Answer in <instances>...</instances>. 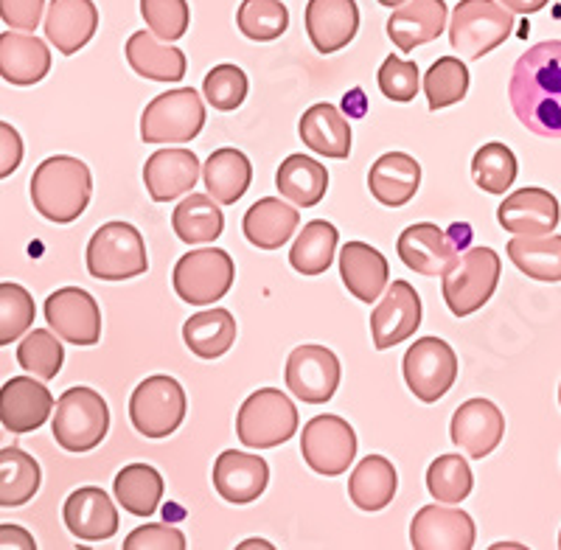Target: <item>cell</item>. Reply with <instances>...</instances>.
<instances>
[{
    "mask_svg": "<svg viewBox=\"0 0 561 550\" xmlns=\"http://www.w3.org/2000/svg\"><path fill=\"white\" fill-rule=\"evenodd\" d=\"M115 500L135 517H149L163 500V478L149 463H129L115 474Z\"/></svg>",
    "mask_w": 561,
    "mask_h": 550,
    "instance_id": "38",
    "label": "cell"
},
{
    "mask_svg": "<svg viewBox=\"0 0 561 550\" xmlns=\"http://www.w3.org/2000/svg\"><path fill=\"white\" fill-rule=\"evenodd\" d=\"M559 402H561V385H559Z\"/></svg>",
    "mask_w": 561,
    "mask_h": 550,
    "instance_id": "58",
    "label": "cell"
},
{
    "mask_svg": "<svg viewBox=\"0 0 561 550\" xmlns=\"http://www.w3.org/2000/svg\"><path fill=\"white\" fill-rule=\"evenodd\" d=\"M300 452L314 472L337 478L357 458V435L345 419L314 416L304 424Z\"/></svg>",
    "mask_w": 561,
    "mask_h": 550,
    "instance_id": "12",
    "label": "cell"
},
{
    "mask_svg": "<svg viewBox=\"0 0 561 550\" xmlns=\"http://www.w3.org/2000/svg\"><path fill=\"white\" fill-rule=\"evenodd\" d=\"M23 163V138L12 124L0 122V180L18 172Z\"/></svg>",
    "mask_w": 561,
    "mask_h": 550,
    "instance_id": "53",
    "label": "cell"
},
{
    "mask_svg": "<svg viewBox=\"0 0 561 550\" xmlns=\"http://www.w3.org/2000/svg\"><path fill=\"white\" fill-rule=\"evenodd\" d=\"M205 99L214 104V110H239L248 99V73L239 65H217L214 71H208L203 82Z\"/></svg>",
    "mask_w": 561,
    "mask_h": 550,
    "instance_id": "49",
    "label": "cell"
},
{
    "mask_svg": "<svg viewBox=\"0 0 561 550\" xmlns=\"http://www.w3.org/2000/svg\"><path fill=\"white\" fill-rule=\"evenodd\" d=\"M421 326V298L408 282L390 284L388 295L382 298L374 312H370V334L377 352L399 346L415 334Z\"/></svg>",
    "mask_w": 561,
    "mask_h": 550,
    "instance_id": "16",
    "label": "cell"
},
{
    "mask_svg": "<svg viewBox=\"0 0 561 550\" xmlns=\"http://www.w3.org/2000/svg\"><path fill=\"white\" fill-rule=\"evenodd\" d=\"M34 298L26 287L3 282L0 284V346H9L34 326Z\"/></svg>",
    "mask_w": 561,
    "mask_h": 550,
    "instance_id": "47",
    "label": "cell"
},
{
    "mask_svg": "<svg viewBox=\"0 0 561 550\" xmlns=\"http://www.w3.org/2000/svg\"><path fill=\"white\" fill-rule=\"evenodd\" d=\"M127 550H185L183 531L174 525H140L124 539Z\"/></svg>",
    "mask_w": 561,
    "mask_h": 550,
    "instance_id": "51",
    "label": "cell"
},
{
    "mask_svg": "<svg viewBox=\"0 0 561 550\" xmlns=\"http://www.w3.org/2000/svg\"><path fill=\"white\" fill-rule=\"evenodd\" d=\"M183 340L197 357L217 359L237 343V320L228 309H205L185 320Z\"/></svg>",
    "mask_w": 561,
    "mask_h": 550,
    "instance_id": "35",
    "label": "cell"
},
{
    "mask_svg": "<svg viewBox=\"0 0 561 550\" xmlns=\"http://www.w3.org/2000/svg\"><path fill=\"white\" fill-rule=\"evenodd\" d=\"M399 478L388 458L382 455H368L357 463L348 480V497L351 503L363 512H382L393 503Z\"/></svg>",
    "mask_w": 561,
    "mask_h": 550,
    "instance_id": "33",
    "label": "cell"
},
{
    "mask_svg": "<svg viewBox=\"0 0 561 550\" xmlns=\"http://www.w3.org/2000/svg\"><path fill=\"white\" fill-rule=\"evenodd\" d=\"M65 348L57 340V332L48 329H34L26 334V340L18 346V363L26 374H34L39 379H54L62 368Z\"/></svg>",
    "mask_w": 561,
    "mask_h": 550,
    "instance_id": "46",
    "label": "cell"
},
{
    "mask_svg": "<svg viewBox=\"0 0 561 550\" xmlns=\"http://www.w3.org/2000/svg\"><path fill=\"white\" fill-rule=\"evenodd\" d=\"M503 273V262L491 248L466 250L460 262L444 275V301L455 318L478 312L494 295Z\"/></svg>",
    "mask_w": 561,
    "mask_h": 550,
    "instance_id": "9",
    "label": "cell"
},
{
    "mask_svg": "<svg viewBox=\"0 0 561 550\" xmlns=\"http://www.w3.org/2000/svg\"><path fill=\"white\" fill-rule=\"evenodd\" d=\"M497 222L514 237H548L559 225V199L545 188H519L503 199Z\"/></svg>",
    "mask_w": 561,
    "mask_h": 550,
    "instance_id": "21",
    "label": "cell"
},
{
    "mask_svg": "<svg viewBox=\"0 0 561 550\" xmlns=\"http://www.w3.org/2000/svg\"><path fill=\"white\" fill-rule=\"evenodd\" d=\"M379 90L385 93V99L399 104H408L419 96L421 77H419V65L413 59H399L390 54L388 59L379 68Z\"/></svg>",
    "mask_w": 561,
    "mask_h": 550,
    "instance_id": "50",
    "label": "cell"
},
{
    "mask_svg": "<svg viewBox=\"0 0 561 550\" xmlns=\"http://www.w3.org/2000/svg\"><path fill=\"white\" fill-rule=\"evenodd\" d=\"M379 3H382V7H388V9H399L402 3H408V0H379Z\"/></svg>",
    "mask_w": 561,
    "mask_h": 550,
    "instance_id": "56",
    "label": "cell"
},
{
    "mask_svg": "<svg viewBox=\"0 0 561 550\" xmlns=\"http://www.w3.org/2000/svg\"><path fill=\"white\" fill-rule=\"evenodd\" d=\"M472 177L485 194H505L517 180V158L505 144H485L472 158Z\"/></svg>",
    "mask_w": 561,
    "mask_h": 550,
    "instance_id": "44",
    "label": "cell"
},
{
    "mask_svg": "<svg viewBox=\"0 0 561 550\" xmlns=\"http://www.w3.org/2000/svg\"><path fill=\"white\" fill-rule=\"evenodd\" d=\"M337 228L332 222H325V219H314V222L304 225V231H300L293 250H289V264L300 275L325 273L332 267L334 253H337Z\"/></svg>",
    "mask_w": 561,
    "mask_h": 550,
    "instance_id": "41",
    "label": "cell"
},
{
    "mask_svg": "<svg viewBox=\"0 0 561 550\" xmlns=\"http://www.w3.org/2000/svg\"><path fill=\"white\" fill-rule=\"evenodd\" d=\"M65 528L84 542H102L118 531V512L104 489L82 486L65 500Z\"/></svg>",
    "mask_w": 561,
    "mask_h": 550,
    "instance_id": "23",
    "label": "cell"
},
{
    "mask_svg": "<svg viewBox=\"0 0 561 550\" xmlns=\"http://www.w3.org/2000/svg\"><path fill=\"white\" fill-rule=\"evenodd\" d=\"M54 397L34 377H14L0 388V424L14 435L32 433L51 419Z\"/></svg>",
    "mask_w": 561,
    "mask_h": 550,
    "instance_id": "19",
    "label": "cell"
},
{
    "mask_svg": "<svg viewBox=\"0 0 561 550\" xmlns=\"http://www.w3.org/2000/svg\"><path fill=\"white\" fill-rule=\"evenodd\" d=\"M474 519L463 508L424 506L410 523V542L419 550H472Z\"/></svg>",
    "mask_w": 561,
    "mask_h": 550,
    "instance_id": "18",
    "label": "cell"
},
{
    "mask_svg": "<svg viewBox=\"0 0 561 550\" xmlns=\"http://www.w3.org/2000/svg\"><path fill=\"white\" fill-rule=\"evenodd\" d=\"M199 160L192 149H158L144 167V183L154 203L192 194L199 180Z\"/></svg>",
    "mask_w": 561,
    "mask_h": 550,
    "instance_id": "24",
    "label": "cell"
},
{
    "mask_svg": "<svg viewBox=\"0 0 561 550\" xmlns=\"http://www.w3.org/2000/svg\"><path fill=\"white\" fill-rule=\"evenodd\" d=\"M270 483V467L264 458L250 452L225 449L214 463V489L233 506H248L264 494Z\"/></svg>",
    "mask_w": 561,
    "mask_h": 550,
    "instance_id": "20",
    "label": "cell"
},
{
    "mask_svg": "<svg viewBox=\"0 0 561 550\" xmlns=\"http://www.w3.org/2000/svg\"><path fill=\"white\" fill-rule=\"evenodd\" d=\"M340 275L357 301L374 303L390 282L388 259L365 242H345L340 250Z\"/></svg>",
    "mask_w": 561,
    "mask_h": 550,
    "instance_id": "28",
    "label": "cell"
},
{
    "mask_svg": "<svg viewBox=\"0 0 561 550\" xmlns=\"http://www.w3.org/2000/svg\"><path fill=\"white\" fill-rule=\"evenodd\" d=\"M517 28V14L497 0H460L449 23V45L460 59H483Z\"/></svg>",
    "mask_w": 561,
    "mask_h": 550,
    "instance_id": "3",
    "label": "cell"
},
{
    "mask_svg": "<svg viewBox=\"0 0 561 550\" xmlns=\"http://www.w3.org/2000/svg\"><path fill=\"white\" fill-rule=\"evenodd\" d=\"M508 99L514 116L530 133L561 138V39L534 45L517 59Z\"/></svg>",
    "mask_w": 561,
    "mask_h": 550,
    "instance_id": "1",
    "label": "cell"
},
{
    "mask_svg": "<svg viewBox=\"0 0 561 550\" xmlns=\"http://www.w3.org/2000/svg\"><path fill=\"white\" fill-rule=\"evenodd\" d=\"M185 410H188V402H185L183 385L174 377H167V374H154L133 391L129 422L140 435L160 442V438H169L183 424Z\"/></svg>",
    "mask_w": 561,
    "mask_h": 550,
    "instance_id": "8",
    "label": "cell"
},
{
    "mask_svg": "<svg viewBox=\"0 0 561 550\" xmlns=\"http://www.w3.org/2000/svg\"><path fill=\"white\" fill-rule=\"evenodd\" d=\"M93 194L90 169L79 158L54 154L34 169L32 203L48 222L68 225L84 214Z\"/></svg>",
    "mask_w": 561,
    "mask_h": 550,
    "instance_id": "2",
    "label": "cell"
},
{
    "mask_svg": "<svg viewBox=\"0 0 561 550\" xmlns=\"http://www.w3.org/2000/svg\"><path fill=\"white\" fill-rule=\"evenodd\" d=\"M508 256L519 273L534 282H561V237H517L508 242Z\"/></svg>",
    "mask_w": 561,
    "mask_h": 550,
    "instance_id": "39",
    "label": "cell"
},
{
    "mask_svg": "<svg viewBox=\"0 0 561 550\" xmlns=\"http://www.w3.org/2000/svg\"><path fill=\"white\" fill-rule=\"evenodd\" d=\"M242 548H270V542H259V539H250V542H242Z\"/></svg>",
    "mask_w": 561,
    "mask_h": 550,
    "instance_id": "57",
    "label": "cell"
},
{
    "mask_svg": "<svg viewBox=\"0 0 561 550\" xmlns=\"http://www.w3.org/2000/svg\"><path fill=\"white\" fill-rule=\"evenodd\" d=\"M237 278V264L219 248H203L185 253L174 264V293L192 307H210L225 298Z\"/></svg>",
    "mask_w": 561,
    "mask_h": 550,
    "instance_id": "10",
    "label": "cell"
},
{
    "mask_svg": "<svg viewBox=\"0 0 561 550\" xmlns=\"http://www.w3.org/2000/svg\"><path fill=\"white\" fill-rule=\"evenodd\" d=\"M505 9H511L514 14H536L548 7L550 0H500Z\"/></svg>",
    "mask_w": 561,
    "mask_h": 550,
    "instance_id": "55",
    "label": "cell"
},
{
    "mask_svg": "<svg viewBox=\"0 0 561 550\" xmlns=\"http://www.w3.org/2000/svg\"><path fill=\"white\" fill-rule=\"evenodd\" d=\"M300 141L323 158L343 160L351 154V127L334 104H312L298 124Z\"/></svg>",
    "mask_w": 561,
    "mask_h": 550,
    "instance_id": "32",
    "label": "cell"
},
{
    "mask_svg": "<svg viewBox=\"0 0 561 550\" xmlns=\"http://www.w3.org/2000/svg\"><path fill=\"white\" fill-rule=\"evenodd\" d=\"M474 486L472 469L460 455H440L427 469V489L444 506H458Z\"/></svg>",
    "mask_w": 561,
    "mask_h": 550,
    "instance_id": "42",
    "label": "cell"
},
{
    "mask_svg": "<svg viewBox=\"0 0 561 550\" xmlns=\"http://www.w3.org/2000/svg\"><path fill=\"white\" fill-rule=\"evenodd\" d=\"M140 18L147 20L149 32L163 43L185 37L192 12L185 0H140Z\"/></svg>",
    "mask_w": 561,
    "mask_h": 550,
    "instance_id": "48",
    "label": "cell"
},
{
    "mask_svg": "<svg viewBox=\"0 0 561 550\" xmlns=\"http://www.w3.org/2000/svg\"><path fill=\"white\" fill-rule=\"evenodd\" d=\"M203 180L208 194L217 203L237 205L253 183V167H250L248 154L225 147L210 154L203 169Z\"/></svg>",
    "mask_w": 561,
    "mask_h": 550,
    "instance_id": "34",
    "label": "cell"
},
{
    "mask_svg": "<svg viewBox=\"0 0 561 550\" xmlns=\"http://www.w3.org/2000/svg\"><path fill=\"white\" fill-rule=\"evenodd\" d=\"M559 548H561V534H559Z\"/></svg>",
    "mask_w": 561,
    "mask_h": 550,
    "instance_id": "59",
    "label": "cell"
},
{
    "mask_svg": "<svg viewBox=\"0 0 561 550\" xmlns=\"http://www.w3.org/2000/svg\"><path fill=\"white\" fill-rule=\"evenodd\" d=\"M304 23L320 54L343 51L359 32L357 0H309Z\"/></svg>",
    "mask_w": 561,
    "mask_h": 550,
    "instance_id": "22",
    "label": "cell"
},
{
    "mask_svg": "<svg viewBox=\"0 0 561 550\" xmlns=\"http://www.w3.org/2000/svg\"><path fill=\"white\" fill-rule=\"evenodd\" d=\"M51 71V51L48 45L32 32H3L0 34V77L9 84L28 88L43 82Z\"/></svg>",
    "mask_w": 561,
    "mask_h": 550,
    "instance_id": "27",
    "label": "cell"
},
{
    "mask_svg": "<svg viewBox=\"0 0 561 550\" xmlns=\"http://www.w3.org/2000/svg\"><path fill=\"white\" fill-rule=\"evenodd\" d=\"M99 9L93 0H51L45 14V37L57 51L73 57L96 37Z\"/></svg>",
    "mask_w": 561,
    "mask_h": 550,
    "instance_id": "25",
    "label": "cell"
},
{
    "mask_svg": "<svg viewBox=\"0 0 561 550\" xmlns=\"http://www.w3.org/2000/svg\"><path fill=\"white\" fill-rule=\"evenodd\" d=\"M300 217L293 205H287L278 197H264L255 205H250V211L242 219V231L250 244L262 250H278L293 239L298 231Z\"/></svg>",
    "mask_w": 561,
    "mask_h": 550,
    "instance_id": "30",
    "label": "cell"
},
{
    "mask_svg": "<svg viewBox=\"0 0 561 550\" xmlns=\"http://www.w3.org/2000/svg\"><path fill=\"white\" fill-rule=\"evenodd\" d=\"M449 9L444 0H408L388 20V37L396 48L410 54L415 45L433 43L447 28Z\"/></svg>",
    "mask_w": 561,
    "mask_h": 550,
    "instance_id": "26",
    "label": "cell"
},
{
    "mask_svg": "<svg viewBox=\"0 0 561 550\" xmlns=\"http://www.w3.org/2000/svg\"><path fill=\"white\" fill-rule=\"evenodd\" d=\"M127 62L138 77L149 82H183L185 54L172 43L154 37L152 32H135L127 39Z\"/></svg>",
    "mask_w": 561,
    "mask_h": 550,
    "instance_id": "29",
    "label": "cell"
},
{
    "mask_svg": "<svg viewBox=\"0 0 561 550\" xmlns=\"http://www.w3.org/2000/svg\"><path fill=\"white\" fill-rule=\"evenodd\" d=\"M460 248H466V242L449 239V233L433 222L410 225V228L402 231L399 242H396L399 259L410 270L421 275H440V278L460 262Z\"/></svg>",
    "mask_w": 561,
    "mask_h": 550,
    "instance_id": "15",
    "label": "cell"
},
{
    "mask_svg": "<svg viewBox=\"0 0 561 550\" xmlns=\"http://www.w3.org/2000/svg\"><path fill=\"white\" fill-rule=\"evenodd\" d=\"M172 228L180 242L185 244L214 242L225 231V214L219 211L217 199L192 192L174 208Z\"/></svg>",
    "mask_w": 561,
    "mask_h": 550,
    "instance_id": "37",
    "label": "cell"
},
{
    "mask_svg": "<svg viewBox=\"0 0 561 550\" xmlns=\"http://www.w3.org/2000/svg\"><path fill=\"white\" fill-rule=\"evenodd\" d=\"M421 183L419 160L404 152H388L370 167L368 188L382 205L399 208L415 197Z\"/></svg>",
    "mask_w": 561,
    "mask_h": 550,
    "instance_id": "31",
    "label": "cell"
},
{
    "mask_svg": "<svg viewBox=\"0 0 561 550\" xmlns=\"http://www.w3.org/2000/svg\"><path fill=\"white\" fill-rule=\"evenodd\" d=\"M147 270V244L129 222L102 225L88 242V273L99 282H129Z\"/></svg>",
    "mask_w": 561,
    "mask_h": 550,
    "instance_id": "4",
    "label": "cell"
},
{
    "mask_svg": "<svg viewBox=\"0 0 561 550\" xmlns=\"http://www.w3.org/2000/svg\"><path fill=\"white\" fill-rule=\"evenodd\" d=\"M455 447L463 449L469 458L480 461L500 447L505 435V419L500 408L489 399H469L460 404L449 427Z\"/></svg>",
    "mask_w": 561,
    "mask_h": 550,
    "instance_id": "17",
    "label": "cell"
},
{
    "mask_svg": "<svg viewBox=\"0 0 561 550\" xmlns=\"http://www.w3.org/2000/svg\"><path fill=\"white\" fill-rule=\"evenodd\" d=\"M298 429V408L275 388H259L244 399L237 416L239 442L250 449H273Z\"/></svg>",
    "mask_w": 561,
    "mask_h": 550,
    "instance_id": "5",
    "label": "cell"
},
{
    "mask_svg": "<svg viewBox=\"0 0 561 550\" xmlns=\"http://www.w3.org/2000/svg\"><path fill=\"white\" fill-rule=\"evenodd\" d=\"M37 542H34L32 534L20 525H0V550H34Z\"/></svg>",
    "mask_w": 561,
    "mask_h": 550,
    "instance_id": "54",
    "label": "cell"
},
{
    "mask_svg": "<svg viewBox=\"0 0 561 550\" xmlns=\"http://www.w3.org/2000/svg\"><path fill=\"white\" fill-rule=\"evenodd\" d=\"M404 382L421 402H438L458 379V357L453 346L440 337L415 340L404 354Z\"/></svg>",
    "mask_w": 561,
    "mask_h": 550,
    "instance_id": "11",
    "label": "cell"
},
{
    "mask_svg": "<svg viewBox=\"0 0 561 550\" xmlns=\"http://www.w3.org/2000/svg\"><path fill=\"white\" fill-rule=\"evenodd\" d=\"M275 186H278L280 197H287L289 203L312 208V205H318L320 199L325 197L329 172H325L323 163H318L314 158H307V154H289V158L278 167Z\"/></svg>",
    "mask_w": 561,
    "mask_h": 550,
    "instance_id": "36",
    "label": "cell"
},
{
    "mask_svg": "<svg viewBox=\"0 0 561 550\" xmlns=\"http://www.w3.org/2000/svg\"><path fill=\"white\" fill-rule=\"evenodd\" d=\"M51 424L59 447L68 452H90L110 429L107 402L93 388H70L59 397Z\"/></svg>",
    "mask_w": 561,
    "mask_h": 550,
    "instance_id": "6",
    "label": "cell"
},
{
    "mask_svg": "<svg viewBox=\"0 0 561 550\" xmlns=\"http://www.w3.org/2000/svg\"><path fill=\"white\" fill-rule=\"evenodd\" d=\"M45 0H0V20L18 32H34L43 20Z\"/></svg>",
    "mask_w": 561,
    "mask_h": 550,
    "instance_id": "52",
    "label": "cell"
},
{
    "mask_svg": "<svg viewBox=\"0 0 561 550\" xmlns=\"http://www.w3.org/2000/svg\"><path fill=\"white\" fill-rule=\"evenodd\" d=\"M39 492V463L20 447L0 449V508H20Z\"/></svg>",
    "mask_w": 561,
    "mask_h": 550,
    "instance_id": "40",
    "label": "cell"
},
{
    "mask_svg": "<svg viewBox=\"0 0 561 550\" xmlns=\"http://www.w3.org/2000/svg\"><path fill=\"white\" fill-rule=\"evenodd\" d=\"M239 32L255 43L278 39L289 26V12L280 0H242L237 14Z\"/></svg>",
    "mask_w": 561,
    "mask_h": 550,
    "instance_id": "45",
    "label": "cell"
},
{
    "mask_svg": "<svg viewBox=\"0 0 561 550\" xmlns=\"http://www.w3.org/2000/svg\"><path fill=\"white\" fill-rule=\"evenodd\" d=\"M45 320L73 346H96L102 340V309L93 295L79 287H62L48 295Z\"/></svg>",
    "mask_w": 561,
    "mask_h": 550,
    "instance_id": "14",
    "label": "cell"
},
{
    "mask_svg": "<svg viewBox=\"0 0 561 550\" xmlns=\"http://www.w3.org/2000/svg\"><path fill=\"white\" fill-rule=\"evenodd\" d=\"M340 359L325 346H298L287 359V388L309 404H325L340 388Z\"/></svg>",
    "mask_w": 561,
    "mask_h": 550,
    "instance_id": "13",
    "label": "cell"
},
{
    "mask_svg": "<svg viewBox=\"0 0 561 550\" xmlns=\"http://www.w3.org/2000/svg\"><path fill=\"white\" fill-rule=\"evenodd\" d=\"M424 93L433 110L453 107L469 93V68L458 57H440L424 77Z\"/></svg>",
    "mask_w": 561,
    "mask_h": 550,
    "instance_id": "43",
    "label": "cell"
},
{
    "mask_svg": "<svg viewBox=\"0 0 561 550\" xmlns=\"http://www.w3.org/2000/svg\"><path fill=\"white\" fill-rule=\"evenodd\" d=\"M205 127V104L194 88L160 93L140 116V138L147 144H188Z\"/></svg>",
    "mask_w": 561,
    "mask_h": 550,
    "instance_id": "7",
    "label": "cell"
}]
</instances>
